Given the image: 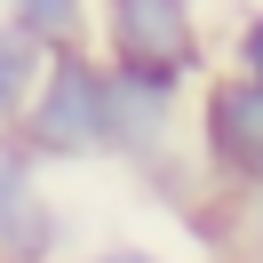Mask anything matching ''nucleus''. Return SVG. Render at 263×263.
Wrapping results in <instances>:
<instances>
[{"label": "nucleus", "mask_w": 263, "mask_h": 263, "mask_svg": "<svg viewBox=\"0 0 263 263\" xmlns=\"http://www.w3.org/2000/svg\"><path fill=\"white\" fill-rule=\"evenodd\" d=\"M16 136L40 167H88L112 160V72L96 48H48L32 80V104L16 112Z\"/></svg>", "instance_id": "nucleus-1"}, {"label": "nucleus", "mask_w": 263, "mask_h": 263, "mask_svg": "<svg viewBox=\"0 0 263 263\" xmlns=\"http://www.w3.org/2000/svg\"><path fill=\"white\" fill-rule=\"evenodd\" d=\"M88 48L112 72H144V80H176V88H199L215 72V40H208L199 0H96Z\"/></svg>", "instance_id": "nucleus-2"}, {"label": "nucleus", "mask_w": 263, "mask_h": 263, "mask_svg": "<svg viewBox=\"0 0 263 263\" xmlns=\"http://www.w3.org/2000/svg\"><path fill=\"white\" fill-rule=\"evenodd\" d=\"M183 160L199 167L208 199L247 208L263 199V88L215 64L192 88V120H183Z\"/></svg>", "instance_id": "nucleus-3"}, {"label": "nucleus", "mask_w": 263, "mask_h": 263, "mask_svg": "<svg viewBox=\"0 0 263 263\" xmlns=\"http://www.w3.org/2000/svg\"><path fill=\"white\" fill-rule=\"evenodd\" d=\"M0 263H72V208L48 183L0 215Z\"/></svg>", "instance_id": "nucleus-4"}, {"label": "nucleus", "mask_w": 263, "mask_h": 263, "mask_svg": "<svg viewBox=\"0 0 263 263\" xmlns=\"http://www.w3.org/2000/svg\"><path fill=\"white\" fill-rule=\"evenodd\" d=\"M0 24H16L32 48H88L96 0H0Z\"/></svg>", "instance_id": "nucleus-5"}, {"label": "nucleus", "mask_w": 263, "mask_h": 263, "mask_svg": "<svg viewBox=\"0 0 263 263\" xmlns=\"http://www.w3.org/2000/svg\"><path fill=\"white\" fill-rule=\"evenodd\" d=\"M40 64H48V48H32L16 24H0V128H16V112L32 104Z\"/></svg>", "instance_id": "nucleus-6"}, {"label": "nucleus", "mask_w": 263, "mask_h": 263, "mask_svg": "<svg viewBox=\"0 0 263 263\" xmlns=\"http://www.w3.org/2000/svg\"><path fill=\"white\" fill-rule=\"evenodd\" d=\"M223 72H239V80L263 88V0H247L239 16H231V32H223Z\"/></svg>", "instance_id": "nucleus-7"}, {"label": "nucleus", "mask_w": 263, "mask_h": 263, "mask_svg": "<svg viewBox=\"0 0 263 263\" xmlns=\"http://www.w3.org/2000/svg\"><path fill=\"white\" fill-rule=\"evenodd\" d=\"M40 176H48V167H40V160H32V152H24V144H16V136L0 128V215L16 208V199H32V192H40Z\"/></svg>", "instance_id": "nucleus-8"}, {"label": "nucleus", "mask_w": 263, "mask_h": 263, "mask_svg": "<svg viewBox=\"0 0 263 263\" xmlns=\"http://www.w3.org/2000/svg\"><path fill=\"white\" fill-rule=\"evenodd\" d=\"M215 247H223L231 263H263V199H247V208H223V231H215Z\"/></svg>", "instance_id": "nucleus-9"}, {"label": "nucleus", "mask_w": 263, "mask_h": 263, "mask_svg": "<svg viewBox=\"0 0 263 263\" xmlns=\"http://www.w3.org/2000/svg\"><path fill=\"white\" fill-rule=\"evenodd\" d=\"M72 263H176V255H167V247H152V239H128V231H120V239H96V247H80Z\"/></svg>", "instance_id": "nucleus-10"}]
</instances>
